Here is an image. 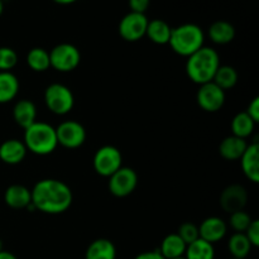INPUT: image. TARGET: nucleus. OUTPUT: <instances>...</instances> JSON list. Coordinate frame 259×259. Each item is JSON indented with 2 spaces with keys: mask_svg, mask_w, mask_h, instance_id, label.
I'll list each match as a JSON object with an SVG mask.
<instances>
[{
  "mask_svg": "<svg viewBox=\"0 0 259 259\" xmlns=\"http://www.w3.org/2000/svg\"><path fill=\"white\" fill-rule=\"evenodd\" d=\"M247 191L240 185H230L220 195V205L229 214L240 211L247 205Z\"/></svg>",
  "mask_w": 259,
  "mask_h": 259,
  "instance_id": "nucleus-12",
  "label": "nucleus"
},
{
  "mask_svg": "<svg viewBox=\"0 0 259 259\" xmlns=\"http://www.w3.org/2000/svg\"><path fill=\"white\" fill-rule=\"evenodd\" d=\"M116 248L109 239H96L88 247L85 259H115Z\"/></svg>",
  "mask_w": 259,
  "mask_h": 259,
  "instance_id": "nucleus-19",
  "label": "nucleus"
},
{
  "mask_svg": "<svg viewBox=\"0 0 259 259\" xmlns=\"http://www.w3.org/2000/svg\"><path fill=\"white\" fill-rule=\"evenodd\" d=\"M212 82L224 91L234 88L238 82L237 70L232 66H219L212 78Z\"/></svg>",
  "mask_w": 259,
  "mask_h": 259,
  "instance_id": "nucleus-26",
  "label": "nucleus"
},
{
  "mask_svg": "<svg viewBox=\"0 0 259 259\" xmlns=\"http://www.w3.org/2000/svg\"><path fill=\"white\" fill-rule=\"evenodd\" d=\"M148 19L146 14L128 13L119 23V34L128 42H137L146 35Z\"/></svg>",
  "mask_w": 259,
  "mask_h": 259,
  "instance_id": "nucleus-9",
  "label": "nucleus"
},
{
  "mask_svg": "<svg viewBox=\"0 0 259 259\" xmlns=\"http://www.w3.org/2000/svg\"><path fill=\"white\" fill-rule=\"evenodd\" d=\"M27 63L35 72H43L51 67L50 52L39 47L32 48L27 55Z\"/></svg>",
  "mask_w": 259,
  "mask_h": 259,
  "instance_id": "nucleus-28",
  "label": "nucleus"
},
{
  "mask_svg": "<svg viewBox=\"0 0 259 259\" xmlns=\"http://www.w3.org/2000/svg\"><path fill=\"white\" fill-rule=\"evenodd\" d=\"M134 259H164L159 250H152V252H143L137 255Z\"/></svg>",
  "mask_w": 259,
  "mask_h": 259,
  "instance_id": "nucleus-35",
  "label": "nucleus"
},
{
  "mask_svg": "<svg viewBox=\"0 0 259 259\" xmlns=\"http://www.w3.org/2000/svg\"><path fill=\"white\" fill-rule=\"evenodd\" d=\"M24 142L27 151L38 156H47L52 153L58 146L56 128L47 123L35 121L27 129H24Z\"/></svg>",
  "mask_w": 259,
  "mask_h": 259,
  "instance_id": "nucleus-3",
  "label": "nucleus"
},
{
  "mask_svg": "<svg viewBox=\"0 0 259 259\" xmlns=\"http://www.w3.org/2000/svg\"><path fill=\"white\" fill-rule=\"evenodd\" d=\"M27 147L18 139H8L0 146V159L7 164H18L24 159Z\"/></svg>",
  "mask_w": 259,
  "mask_h": 259,
  "instance_id": "nucleus-16",
  "label": "nucleus"
},
{
  "mask_svg": "<svg viewBox=\"0 0 259 259\" xmlns=\"http://www.w3.org/2000/svg\"><path fill=\"white\" fill-rule=\"evenodd\" d=\"M227 224L218 217H210L205 219L199 227V237L210 244L219 242L227 234Z\"/></svg>",
  "mask_w": 259,
  "mask_h": 259,
  "instance_id": "nucleus-13",
  "label": "nucleus"
},
{
  "mask_svg": "<svg viewBox=\"0 0 259 259\" xmlns=\"http://www.w3.org/2000/svg\"><path fill=\"white\" fill-rule=\"evenodd\" d=\"M255 123L250 119L247 113H239L233 118L232 120V132L233 136L238 138L247 139L254 131Z\"/></svg>",
  "mask_w": 259,
  "mask_h": 259,
  "instance_id": "nucleus-27",
  "label": "nucleus"
},
{
  "mask_svg": "<svg viewBox=\"0 0 259 259\" xmlns=\"http://www.w3.org/2000/svg\"><path fill=\"white\" fill-rule=\"evenodd\" d=\"M197 104L202 110L207 113H215L220 110L225 103V93L224 90L215 85L214 82H207L204 85H200L199 91L196 95Z\"/></svg>",
  "mask_w": 259,
  "mask_h": 259,
  "instance_id": "nucleus-11",
  "label": "nucleus"
},
{
  "mask_svg": "<svg viewBox=\"0 0 259 259\" xmlns=\"http://www.w3.org/2000/svg\"><path fill=\"white\" fill-rule=\"evenodd\" d=\"M219 66L220 58L217 51L210 47H201L199 51L189 56L186 72L192 82L204 85L211 82Z\"/></svg>",
  "mask_w": 259,
  "mask_h": 259,
  "instance_id": "nucleus-2",
  "label": "nucleus"
},
{
  "mask_svg": "<svg viewBox=\"0 0 259 259\" xmlns=\"http://www.w3.org/2000/svg\"><path fill=\"white\" fill-rule=\"evenodd\" d=\"M179 237L181 238L185 242V244L189 245L191 243H194L195 240L199 239V227L195 225L194 223H184L181 227L179 228V232H177Z\"/></svg>",
  "mask_w": 259,
  "mask_h": 259,
  "instance_id": "nucleus-31",
  "label": "nucleus"
},
{
  "mask_svg": "<svg viewBox=\"0 0 259 259\" xmlns=\"http://www.w3.org/2000/svg\"><path fill=\"white\" fill-rule=\"evenodd\" d=\"M230 227L235 230L237 233H244L247 230V228L249 227V224L252 223V218L249 214H247L245 211L240 210V211L233 212L230 214Z\"/></svg>",
  "mask_w": 259,
  "mask_h": 259,
  "instance_id": "nucleus-29",
  "label": "nucleus"
},
{
  "mask_svg": "<svg viewBox=\"0 0 259 259\" xmlns=\"http://www.w3.org/2000/svg\"><path fill=\"white\" fill-rule=\"evenodd\" d=\"M55 3H57V4H61V5H68V4H72V3L77 2V0H53Z\"/></svg>",
  "mask_w": 259,
  "mask_h": 259,
  "instance_id": "nucleus-37",
  "label": "nucleus"
},
{
  "mask_svg": "<svg viewBox=\"0 0 259 259\" xmlns=\"http://www.w3.org/2000/svg\"><path fill=\"white\" fill-rule=\"evenodd\" d=\"M151 0H129V7L133 13H139L144 14L146 10L148 9Z\"/></svg>",
  "mask_w": 259,
  "mask_h": 259,
  "instance_id": "nucleus-33",
  "label": "nucleus"
},
{
  "mask_svg": "<svg viewBox=\"0 0 259 259\" xmlns=\"http://www.w3.org/2000/svg\"><path fill=\"white\" fill-rule=\"evenodd\" d=\"M58 144L65 148H78L85 143L86 131L80 123L73 120H66L56 128Z\"/></svg>",
  "mask_w": 259,
  "mask_h": 259,
  "instance_id": "nucleus-10",
  "label": "nucleus"
},
{
  "mask_svg": "<svg viewBox=\"0 0 259 259\" xmlns=\"http://www.w3.org/2000/svg\"><path fill=\"white\" fill-rule=\"evenodd\" d=\"M245 113L250 116L254 123H258L259 121V98H254L252 100V103L248 105V109Z\"/></svg>",
  "mask_w": 259,
  "mask_h": 259,
  "instance_id": "nucleus-34",
  "label": "nucleus"
},
{
  "mask_svg": "<svg viewBox=\"0 0 259 259\" xmlns=\"http://www.w3.org/2000/svg\"><path fill=\"white\" fill-rule=\"evenodd\" d=\"M232 259H235V258H232Z\"/></svg>",
  "mask_w": 259,
  "mask_h": 259,
  "instance_id": "nucleus-41",
  "label": "nucleus"
},
{
  "mask_svg": "<svg viewBox=\"0 0 259 259\" xmlns=\"http://www.w3.org/2000/svg\"><path fill=\"white\" fill-rule=\"evenodd\" d=\"M3 250V242H2V239H0V252H2Z\"/></svg>",
  "mask_w": 259,
  "mask_h": 259,
  "instance_id": "nucleus-39",
  "label": "nucleus"
},
{
  "mask_svg": "<svg viewBox=\"0 0 259 259\" xmlns=\"http://www.w3.org/2000/svg\"><path fill=\"white\" fill-rule=\"evenodd\" d=\"M120 151L114 146H104L96 151L93 164L96 174L103 177H110L121 167Z\"/></svg>",
  "mask_w": 259,
  "mask_h": 259,
  "instance_id": "nucleus-7",
  "label": "nucleus"
},
{
  "mask_svg": "<svg viewBox=\"0 0 259 259\" xmlns=\"http://www.w3.org/2000/svg\"><path fill=\"white\" fill-rule=\"evenodd\" d=\"M242 169L245 177L249 181L258 184L259 182V144L257 142L248 144L247 149L240 157Z\"/></svg>",
  "mask_w": 259,
  "mask_h": 259,
  "instance_id": "nucleus-14",
  "label": "nucleus"
},
{
  "mask_svg": "<svg viewBox=\"0 0 259 259\" xmlns=\"http://www.w3.org/2000/svg\"><path fill=\"white\" fill-rule=\"evenodd\" d=\"M30 192L34 209L45 214H62L72 204V191L60 180H42L34 185Z\"/></svg>",
  "mask_w": 259,
  "mask_h": 259,
  "instance_id": "nucleus-1",
  "label": "nucleus"
},
{
  "mask_svg": "<svg viewBox=\"0 0 259 259\" xmlns=\"http://www.w3.org/2000/svg\"><path fill=\"white\" fill-rule=\"evenodd\" d=\"M138 185V175L133 168L120 167L109 177V190L116 197H125L136 190Z\"/></svg>",
  "mask_w": 259,
  "mask_h": 259,
  "instance_id": "nucleus-8",
  "label": "nucleus"
},
{
  "mask_svg": "<svg viewBox=\"0 0 259 259\" xmlns=\"http://www.w3.org/2000/svg\"><path fill=\"white\" fill-rule=\"evenodd\" d=\"M172 28L162 19H154L148 22L146 35L156 45H167L169 42Z\"/></svg>",
  "mask_w": 259,
  "mask_h": 259,
  "instance_id": "nucleus-22",
  "label": "nucleus"
},
{
  "mask_svg": "<svg viewBox=\"0 0 259 259\" xmlns=\"http://www.w3.org/2000/svg\"><path fill=\"white\" fill-rule=\"evenodd\" d=\"M45 103L47 108L57 115H65L75 105L73 94L62 83H52L45 91Z\"/></svg>",
  "mask_w": 259,
  "mask_h": 259,
  "instance_id": "nucleus-5",
  "label": "nucleus"
},
{
  "mask_svg": "<svg viewBox=\"0 0 259 259\" xmlns=\"http://www.w3.org/2000/svg\"><path fill=\"white\" fill-rule=\"evenodd\" d=\"M19 91V80L10 71L0 72V104L12 101Z\"/></svg>",
  "mask_w": 259,
  "mask_h": 259,
  "instance_id": "nucleus-20",
  "label": "nucleus"
},
{
  "mask_svg": "<svg viewBox=\"0 0 259 259\" xmlns=\"http://www.w3.org/2000/svg\"><path fill=\"white\" fill-rule=\"evenodd\" d=\"M80 51L70 43H61L50 52L51 67L60 72H71L80 65Z\"/></svg>",
  "mask_w": 259,
  "mask_h": 259,
  "instance_id": "nucleus-6",
  "label": "nucleus"
},
{
  "mask_svg": "<svg viewBox=\"0 0 259 259\" xmlns=\"http://www.w3.org/2000/svg\"><path fill=\"white\" fill-rule=\"evenodd\" d=\"M175 259H186L185 257H179V258H175Z\"/></svg>",
  "mask_w": 259,
  "mask_h": 259,
  "instance_id": "nucleus-40",
  "label": "nucleus"
},
{
  "mask_svg": "<svg viewBox=\"0 0 259 259\" xmlns=\"http://www.w3.org/2000/svg\"><path fill=\"white\" fill-rule=\"evenodd\" d=\"M13 118L18 125L24 129L34 124L37 119V108L34 103L30 100L18 101L13 109Z\"/></svg>",
  "mask_w": 259,
  "mask_h": 259,
  "instance_id": "nucleus-17",
  "label": "nucleus"
},
{
  "mask_svg": "<svg viewBox=\"0 0 259 259\" xmlns=\"http://www.w3.org/2000/svg\"><path fill=\"white\" fill-rule=\"evenodd\" d=\"M184 257L186 259H214V245L210 244L209 242H205L201 238H199L194 243L187 245Z\"/></svg>",
  "mask_w": 259,
  "mask_h": 259,
  "instance_id": "nucleus-24",
  "label": "nucleus"
},
{
  "mask_svg": "<svg viewBox=\"0 0 259 259\" xmlns=\"http://www.w3.org/2000/svg\"><path fill=\"white\" fill-rule=\"evenodd\" d=\"M4 201L12 209H24L32 204V192L23 185H12L5 191Z\"/></svg>",
  "mask_w": 259,
  "mask_h": 259,
  "instance_id": "nucleus-15",
  "label": "nucleus"
},
{
  "mask_svg": "<svg viewBox=\"0 0 259 259\" xmlns=\"http://www.w3.org/2000/svg\"><path fill=\"white\" fill-rule=\"evenodd\" d=\"M3 10H4V4H3V0H0V15L3 14Z\"/></svg>",
  "mask_w": 259,
  "mask_h": 259,
  "instance_id": "nucleus-38",
  "label": "nucleus"
},
{
  "mask_svg": "<svg viewBox=\"0 0 259 259\" xmlns=\"http://www.w3.org/2000/svg\"><path fill=\"white\" fill-rule=\"evenodd\" d=\"M0 259H18L13 253L5 252V250H2L0 252Z\"/></svg>",
  "mask_w": 259,
  "mask_h": 259,
  "instance_id": "nucleus-36",
  "label": "nucleus"
},
{
  "mask_svg": "<svg viewBox=\"0 0 259 259\" xmlns=\"http://www.w3.org/2000/svg\"><path fill=\"white\" fill-rule=\"evenodd\" d=\"M186 247L184 240L179 237V234H169L162 240L159 253L163 255L164 259H175L179 257H184L186 252Z\"/></svg>",
  "mask_w": 259,
  "mask_h": 259,
  "instance_id": "nucleus-21",
  "label": "nucleus"
},
{
  "mask_svg": "<svg viewBox=\"0 0 259 259\" xmlns=\"http://www.w3.org/2000/svg\"><path fill=\"white\" fill-rule=\"evenodd\" d=\"M18 63V55L9 47H0V72L10 71Z\"/></svg>",
  "mask_w": 259,
  "mask_h": 259,
  "instance_id": "nucleus-30",
  "label": "nucleus"
},
{
  "mask_svg": "<svg viewBox=\"0 0 259 259\" xmlns=\"http://www.w3.org/2000/svg\"><path fill=\"white\" fill-rule=\"evenodd\" d=\"M244 234L248 238L250 244H252V247L257 248L259 245V220H252Z\"/></svg>",
  "mask_w": 259,
  "mask_h": 259,
  "instance_id": "nucleus-32",
  "label": "nucleus"
},
{
  "mask_svg": "<svg viewBox=\"0 0 259 259\" xmlns=\"http://www.w3.org/2000/svg\"><path fill=\"white\" fill-rule=\"evenodd\" d=\"M205 35L201 28L192 23L179 25L171 32L168 45L177 55L189 57L204 47Z\"/></svg>",
  "mask_w": 259,
  "mask_h": 259,
  "instance_id": "nucleus-4",
  "label": "nucleus"
},
{
  "mask_svg": "<svg viewBox=\"0 0 259 259\" xmlns=\"http://www.w3.org/2000/svg\"><path fill=\"white\" fill-rule=\"evenodd\" d=\"M247 147L248 143L245 139L230 136L222 141L219 146V153L223 158L228 161H237V159H240Z\"/></svg>",
  "mask_w": 259,
  "mask_h": 259,
  "instance_id": "nucleus-18",
  "label": "nucleus"
},
{
  "mask_svg": "<svg viewBox=\"0 0 259 259\" xmlns=\"http://www.w3.org/2000/svg\"><path fill=\"white\" fill-rule=\"evenodd\" d=\"M228 248H229V252L233 255V258L245 259L249 255L253 247L249 240H248V238L245 237L244 233H235L230 237Z\"/></svg>",
  "mask_w": 259,
  "mask_h": 259,
  "instance_id": "nucleus-25",
  "label": "nucleus"
},
{
  "mask_svg": "<svg viewBox=\"0 0 259 259\" xmlns=\"http://www.w3.org/2000/svg\"><path fill=\"white\" fill-rule=\"evenodd\" d=\"M209 37L217 45H227L234 39L235 29L229 22L218 20L210 25Z\"/></svg>",
  "mask_w": 259,
  "mask_h": 259,
  "instance_id": "nucleus-23",
  "label": "nucleus"
}]
</instances>
